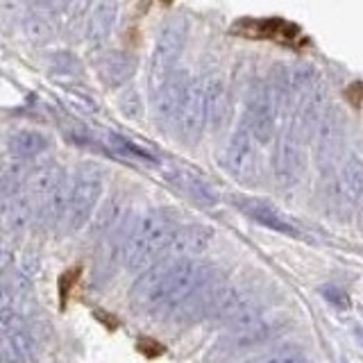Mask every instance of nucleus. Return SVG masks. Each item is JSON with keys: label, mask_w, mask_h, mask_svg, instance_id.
<instances>
[{"label": "nucleus", "mask_w": 363, "mask_h": 363, "mask_svg": "<svg viewBox=\"0 0 363 363\" xmlns=\"http://www.w3.org/2000/svg\"><path fill=\"white\" fill-rule=\"evenodd\" d=\"M211 275L196 259H162L134 281L130 302L136 311L173 315Z\"/></svg>", "instance_id": "f257e3e1"}, {"label": "nucleus", "mask_w": 363, "mask_h": 363, "mask_svg": "<svg viewBox=\"0 0 363 363\" xmlns=\"http://www.w3.org/2000/svg\"><path fill=\"white\" fill-rule=\"evenodd\" d=\"M177 232L175 213L168 209H152L143 213L132 232L123 238V264L130 272H145L159 257H164L173 234Z\"/></svg>", "instance_id": "f03ea898"}, {"label": "nucleus", "mask_w": 363, "mask_h": 363, "mask_svg": "<svg viewBox=\"0 0 363 363\" xmlns=\"http://www.w3.org/2000/svg\"><path fill=\"white\" fill-rule=\"evenodd\" d=\"M30 204H37L45 218H64L71 186L66 184V170L57 164H43L26 179Z\"/></svg>", "instance_id": "7ed1b4c3"}, {"label": "nucleus", "mask_w": 363, "mask_h": 363, "mask_svg": "<svg viewBox=\"0 0 363 363\" xmlns=\"http://www.w3.org/2000/svg\"><path fill=\"white\" fill-rule=\"evenodd\" d=\"M102 196V170L96 164H84L77 168L75 179L71 184L64 220L68 232H79L91 223Z\"/></svg>", "instance_id": "20e7f679"}, {"label": "nucleus", "mask_w": 363, "mask_h": 363, "mask_svg": "<svg viewBox=\"0 0 363 363\" xmlns=\"http://www.w3.org/2000/svg\"><path fill=\"white\" fill-rule=\"evenodd\" d=\"M304 168V125L293 118L277 136L275 152H272V175L281 189H291L300 184Z\"/></svg>", "instance_id": "39448f33"}, {"label": "nucleus", "mask_w": 363, "mask_h": 363, "mask_svg": "<svg viewBox=\"0 0 363 363\" xmlns=\"http://www.w3.org/2000/svg\"><path fill=\"white\" fill-rule=\"evenodd\" d=\"M277 109H279V98L275 94V89L266 82L255 84L245 96L241 128L259 145H268L277 134Z\"/></svg>", "instance_id": "423d86ee"}, {"label": "nucleus", "mask_w": 363, "mask_h": 363, "mask_svg": "<svg viewBox=\"0 0 363 363\" xmlns=\"http://www.w3.org/2000/svg\"><path fill=\"white\" fill-rule=\"evenodd\" d=\"M363 200V159L352 155L347 157L332 179V191H329V202L332 209L340 218L354 213V209Z\"/></svg>", "instance_id": "0eeeda50"}, {"label": "nucleus", "mask_w": 363, "mask_h": 363, "mask_svg": "<svg viewBox=\"0 0 363 363\" xmlns=\"http://www.w3.org/2000/svg\"><path fill=\"white\" fill-rule=\"evenodd\" d=\"M184 41H186L184 18L177 16L170 23H166V28L162 30V34H159L152 57H150V82L155 89L175 73L173 68H175V62H177L182 48H184Z\"/></svg>", "instance_id": "6e6552de"}, {"label": "nucleus", "mask_w": 363, "mask_h": 363, "mask_svg": "<svg viewBox=\"0 0 363 363\" xmlns=\"http://www.w3.org/2000/svg\"><path fill=\"white\" fill-rule=\"evenodd\" d=\"M207 125V105H204V82L198 77H189L184 96H182L177 116L173 128L177 130L179 139L186 143H196Z\"/></svg>", "instance_id": "1a4fd4ad"}, {"label": "nucleus", "mask_w": 363, "mask_h": 363, "mask_svg": "<svg viewBox=\"0 0 363 363\" xmlns=\"http://www.w3.org/2000/svg\"><path fill=\"white\" fill-rule=\"evenodd\" d=\"M257 141L250 136L243 128H238L232 139L225 145L223 155V168L234 179L243 182V184H255L259 175V150Z\"/></svg>", "instance_id": "9d476101"}, {"label": "nucleus", "mask_w": 363, "mask_h": 363, "mask_svg": "<svg viewBox=\"0 0 363 363\" xmlns=\"http://www.w3.org/2000/svg\"><path fill=\"white\" fill-rule=\"evenodd\" d=\"M232 204L241 211L243 216H247L252 223H259L268 227V230L284 234V236H300L298 225H295L289 216H284L275 204L264 200V198H247V196H232Z\"/></svg>", "instance_id": "9b49d317"}, {"label": "nucleus", "mask_w": 363, "mask_h": 363, "mask_svg": "<svg viewBox=\"0 0 363 363\" xmlns=\"http://www.w3.org/2000/svg\"><path fill=\"white\" fill-rule=\"evenodd\" d=\"M213 241V230L209 225L191 223L177 227L166 250V259H191L196 255H202Z\"/></svg>", "instance_id": "f8f14e48"}, {"label": "nucleus", "mask_w": 363, "mask_h": 363, "mask_svg": "<svg viewBox=\"0 0 363 363\" xmlns=\"http://www.w3.org/2000/svg\"><path fill=\"white\" fill-rule=\"evenodd\" d=\"M166 179L177 191L184 193L191 202H196L198 207H213V204H218V193H216V189L202 175H198L196 170L170 166L166 170Z\"/></svg>", "instance_id": "ddd939ff"}, {"label": "nucleus", "mask_w": 363, "mask_h": 363, "mask_svg": "<svg viewBox=\"0 0 363 363\" xmlns=\"http://www.w3.org/2000/svg\"><path fill=\"white\" fill-rule=\"evenodd\" d=\"M189 77L191 75L175 71L173 75H170L168 79H164V82L155 89V116L162 125H173Z\"/></svg>", "instance_id": "4468645a"}, {"label": "nucleus", "mask_w": 363, "mask_h": 363, "mask_svg": "<svg viewBox=\"0 0 363 363\" xmlns=\"http://www.w3.org/2000/svg\"><path fill=\"white\" fill-rule=\"evenodd\" d=\"M318 125H320V130H318L315 159L320 170H327L338 162L340 147H343V130H340L338 121L332 118V111H327Z\"/></svg>", "instance_id": "2eb2a0df"}, {"label": "nucleus", "mask_w": 363, "mask_h": 363, "mask_svg": "<svg viewBox=\"0 0 363 363\" xmlns=\"http://www.w3.org/2000/svg\"><path fill=\"white\" fill-rule=\"evenodd\" d=\"M100 82L109 89L123 86L136 71V60L128 52H107L96 62Z\"/></svg>", "instance_id": "dca6fc26"}, {"label": "nucleus", "mask_w": 363, "mask_h": 363, "mask_svg": "<svg viewBox=\"0 0 363 363\" xmlns=\"http://www.w3.org/2000/svg\"><path fill=\"white\" fill-rule=\"evenodd\" d=\"M204 105H207V125L218 132L225 128L227 118H230V98H227V89L218 77H211L204 82Z\"/></svg>", "instance_id": "f3484780"}, {"label": "nucleus", "mask_w": 363, "mask_h": 363, "mask_svg": "<svg viewBox=\"0 0 363 363\" xmlns=\"http://www.w3.org/2000/svg\"><path fill=\"white\" fill-rule=\"evenodd\" d=\"M125 207H128V202H125L123 193H113L109 200L100 204V209L91 218V234L107 236L125 218Z\"/></svg>", "instance_id": "a211bd4d"}, {"label": "nucleus", "mask_w": 363, "mask_h": 363, "mask_svg": "<svg viewBox=\"0 0 363 363\" xmlns=\"http://www.w3.org/2000/svg\"><path fill=\"white\" fill-rule=\"evenodd\" d=\"M116 11L118 7L113 3H100L94 7V11H91V16H89V30H86L91 43L100 45L109 39L113 23H116Z\"/></svg>", "instance_id": "6ab92c4d"}, {"label": "nucleus", "mask_w": 363, "mask_h": 363, "mask_svg": "<svg viewBox=\"0 0 363 363\" xmlns=\"http://www.w3.org/2000/svg\"><path fill=\"white\" fill-rule=\"evenodd\" d=\"M48 147V136L39 130H18L9 136V152L18 159H32Z\"/></svg>", "instance_id": "aec40b11"}, {"label": "nucleus", "mask_w": 363, "mask_h": 363, "mask_svg": "<svg viewBox=\"0 0 363 363\" xmlns=\"http://www.w3.org/2000/svg\"><path fill=\"white\" fill-rule=\"evenodd\" d=\"M279 323L275 320H268V318L264 315L259 323H255L252 327L243 329V332L238 334H232V345L236 350H243V347H252V345H261L266 343V340H270L275 334H279Z\"/></svg>", "instance_id": "412c9836"}, {"label": "nucleus", "mask_w": 363, "mask_h": 363, "mask_svg": "<svg viewBox=\"0 0 363 363\" xmlns=\"http://www.w3.org/2000/svg\"><path fill=\"white\" fill-rule=\"evenodd\" d=\"M109 143L111 147L116 150L118 155L123 157H130L134 159V162H147V164H157V157L147 150V147L139 145V143H134L130 139H125V136H118V134H111L109 136Z\"/></svg>", "instance_id": "4be33fe9"}, {"label": "nucleus", "mask_w": 363, "mask_h": 363, "mask_svg": "<svg viewBox=\"0 0 363 363\" xmlns=\"http://www.w3.org/2000/svg\"><path fill=\"white\" fill-rule=\"evenodd\" d=\"M26 34L32 43H45L52 39V26L45 16H30L26 21Z\"/></svg>", "instance_id": "5701e85b"}, {"label": "nucleus", "mask_w": 363, "mask_h": 363, "mask_svg": "<svg viewBox=\"0 0 363 363\" xmlns=\"http://www.w3.org/2000/svg\"><path fill=\"white\" fill-rule=\"evenodd\" d=\"M255 363H309V359H306L300 350H281L277 354H270Z\"/></svg>", "instance_id": "b1692460"}, {"label": "nucleus", "mask_w": 363, "mask_h": 363, "mask_svg": "<svg viewBox=\"0 0 363 363\" xmlns=\"http://www.w3.org/2000/svg\"><path fill=\"white\" fill-rule=\"evenodd\" d=\"M323 295L329 300V304H334L338 311H345L350 306V298L343 289H336V286H325L323 289Z\"/></svg>", "instance_id": "393cba45"}, {"label": "nucleus", "mask_w": 363, "mask_h": 363, "mask_svg": "<svg viewBox=\"0 0 363 363\" xmlns=\"http://www.w3.org/2000/svg\"><path fill=\"white\" fill-rule=\"evenodd\" d=\"M0 363H18V350L7 338H0Z\"/></svg>", "instance_id": "a878e982"}, {"label": "nucleus", "mask_w": 363, "mask_h": 363, "mask_svg": "<svg viewBox=\"0 0 363 363\" xmlns=\"http://www.w3.org/2000/svg\"><path fill=\"white\" fill-rule=\"evenodd\" d=\"M361 230H363V218H361Z\"/></svg>", "instance_id": "bb28decb"}]
</instances>
